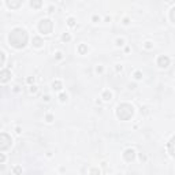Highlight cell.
<instances>
[{"mask_svg":"<svg viewBox=\"0 0 175 175\" xmlns=\"http://www.w3.org/2000/svg\"><path fill=\"white\" fill-rule=\"evenodd\" d=\"M168 152H170V155L172 157H175V135L168 142Z\"/></svg>","mask_w":175,"mask_h":175,"instance_id":"9","label":"cell"},{"mask_svg":"<svg viewBox=\"0 0 175 175\" xmlns=\"http://www.w3.org/2000/svg\"><path fill=\"white\" fill-rule=\"evenodd\" d=\"M36 92H37V86L32 85L30 86V93H36Z\"/></svg>","mask_w":175,"mask_h":175,"instance_id":"22","label":"cell"},{"mask_svg":"<svg viewBox=\"0 0 175 175\" xmlns=\"http://www.w3.org/2000/svg\"><path fill=\"white\" fill-rule=\"evenodd\" d=\"M140 159H141V160H146V156L141 153V155H140Z\"/></svg>","mask_w":175,"mask_h":175,"instance_id":"28","label":"cell"},{"mask_svg":"<svg viewBox=\"0 0 175 175\" xmlns=\"http://www.w3.org/2000/svg\"><path fill=\"white\" fill-rule=\"evenodd\" d=\"M30 6H32L34 10H38V8H41V6H42V0H30Z\"/></svg>","mask_w":175,"mask_h":175,"instance_id":"11","label":"cell"},{"mask_svg":"<svg viewBox=\"0 0 175 175\" xmlns=\"http://www.w3.org/2000/svg\"><path fill=\"white\" fill-rule=\"evenodd\" d=\"M123 159L126 161H133L135 159V152H134V149H126L125 151V153H123Z\"/></svg>","mask_w":175,"mask_h":175,"instance_id":"6","label":"cell"},{"mask_svg":"<svg viewBox=\"0 0 175 175\" xmlns=\"http://www.w3.org/2000/svg\"><path fill=\"white\" fill-rule=\"evenodd\" d=\"M123 44H125V40H123V38H118V40H116V45H118V47H122Z\"/></svg>","mask_w":175,"mask_h":175,"instance_id":"21","label":"cell"},{"mask_svg":"<svg viewBox=\"0 0 175 175\" xmlns=\"http://www.w3.org/2000/svg\"><path fill=\"white\" fill-rule=\"evenodd\" d=\"M101 97H103V100L108 101V100H111V99H112V93L109 92V90H104L103 94H101Z\"/></svg>","mask_w":175,"mask_h":175,"instance_id":"14","label":"cell"},{"mask_svg":"<svg viewBox=\"0 0 175 175\" xmlns=\"http://www.w3.org/2000/svg\"><path fill=\"white\" fill-rule=\"evenodd\" d=\"M152 47H153V45H152V42H151V41H146V42H145V48L146 49H151Z\"/></svg>","mask_w":175,"mask_h":175,"instance_id":"23","label":"cell"},{"mask_svg":"<svg viewBox=\"0 0 175 175\" xmlns=\"http://www.w3.org/2000/svg\"><path fill=\"white\" fill-rule=\"evenodd\" d=\"M8 41H10V45L17 49L25 48V45L29 41L27 32L25 29H22V27H15V29L11 30V33L8 36Z\"/></svg>","mask_w":175,"mask_h":175,"instance_id":"1","label":"cell"},{"mask_svg":"<svg viewBox=\"0 0 175 175\" xmlns=\"http://www.w3.org/2000/svg\"><path fill=\"white\" fill-rule=\"evenodd\" d=\"M70 40H71V36L68 33H63V34H62V41H64V42H68Z\"/></svg>","mask_w":175,"mask_h":175,"instance_id":"15","label":"cell"},{"mask_svg":"<svg viewBox=\"0 0 175 175\" xmlns=\"http://www.w3.org/2000/svg\"><path fill=\"white\" fill-rule=\"evenodd\" d=\"M11 142H12V140L7 133H1L0 134V151L4 152L6 149H8L11 146Z\"/></svg>","mask_w":175,"mask_h":175,"instance_id":"4","label":"cell"},{"mask_svg":"<svg viewBox=\"0 0 175 175\" xmlns=\"http://www.w3.org/2000/svg\"><path fill=\"white\" fill-rule=\"evenodd\" d=\"M86 52H88V45L86 44H79V47H78V53L79 55H85Z\"/></svg>","mask_w":175,"mask_h":175,"instance_id":"13","label":"cell"},{"mask_svg":"<svg viewBox=\"0 0 175 175\" xmlns=\"http://www.w3.org/2000/svg\"><path fill=\"white\" fill-rule=\"evenodd\" d=\"M90 174H100L99 170H90Z\"/></svg>","mask_w":175,"mask_h":175,"instance_id":"27","label":"cell"},{"mask_svg":"<svg viewBox=\"0 0 175 175\" xmlns=\"http://www.w3.org/2000/svg\"><path fill=\"white\" fill-rule=\"evenodd\" d=\"M10 78H11V71L7 70V68H3L1 73H0V82H1V84H6Z\"/></svg>","mask_w":175,"mask_h":175,"instance_id":"7","label":"cell"},{"mask_svg":"<svg viewBox=\"0 0 175 175\" xmlns=\"http://www.w3.org/2000/svg\"><path fill=\"white\" fill-rule=\"evenodd\" d=\"M52 29H53V23H52V21L48 18L41 19L40 23H38V30H40V33H42V34H51L52 33Z\"/></svg>","mask_w":175,"mask_h":175,"instance_id":"3","label":"cell"},{"mask_svg":"<svg viewBox=\"0 0 175 175\" xmlns=\"http://www.w3.org/2000/svg\"><path fill=\"white\" fill-rule=\"evenodd\" d=\"M75 23H77V22H75V19L73 18V17H70V18L67 19V25H68L70 27H74V26H75Z\"/></svg>","mask_w":175,"mask_h":175,"instance_id":"16","label":"cell"},{"mask_svg":"<svg viewBox=\"0 0 175 175\" xmlns=\"http://www.w3.org/2000/svg\"><path fill=\"white\" fill-rule=\"evenodd\" d=\"M67 99H68V96L66 93H60V96H59V100L62 101V103H64V101H67Z\"/></svg>","mask_w":175,"mask_h":175,"instance_id":"17","label":"cell"},{"mask_svg":"<svg viewBox=\"0 0 175 175\" xmlns=\"http://www.w3.org/2000/svg\"><path fill=\"white\" fill-rule=\"evenodd\" d=\"M170 19H171L172 22L175 23V7L171 8V11H170Z\"/></svg>","mask_w":175,"mask_h":175,"instance_id":"18","label":"cell"},{"mask_svg":"<svg viewBox=\"0 0 175 175\" xmlns=\"http://www.w3.org/2000/svg\"><path fill=\"white\" fill-rule=\"evenodd\" d=\"M123 23H125V25H129V19H127V18H125V21H123Z\"/></svg>","mask_w":175,"mask_h":175,"instance_id":"31","label":"cell"},{"mask_svg":"<svg viewBox=\"0 0 175 175\" xmlns=\"http://www.w3.org/2000/svg\"><path fill=\"white\" fill-rule=\"evenodd\" d=\"M45 120H47V122H52V120H53V115H52V114H47V115H45Z\"/></svg>","mask_w":175,"mask_h":175,"instance_id":"19","label":"cell"},{"mask_svg":"<svg viewBox=\"0 0 175 175\" xmlns=\"http://www.w3.org/2000/svg\"><path fill=\"white\" fill-rule=\"evenodd\" d=\"M62 88H63V84H62V81L56 79V81L52 82V89L53 90H62Z\"/></svg>","mask_w":175,"mask_h":175,"instance_id":"12","label":"cell"},{"mask_svg":"<svg viewBox=\"0 0 175 175\" xmlns=\"http://www.w3.org/2000/svg\"><path fill=\"white\" fill-rule=\"evenodd\" d=\"M133 114H134V108L131 104H127V103L119 104L116 108V116L120 120H129L133 116Z\"/></svg>","mask_w":175,"mask_h":175,"instance_id":"2","label":"cell"},{"mask_svg":"<svg viewBox=\"0 0 175 175\" xmlns=\"http://www.w3.org/2000/svg\"><path fill=\"white\" fill-rule=\"evenodd\" d=\"M134 78L135 79H141L142 78V73H141V71H135V73H134Z\"/></svg>","mask_w":175,"mask_h":175,"instance_id":"20","label":"cell"},{"mask_svg":"<svg viewBox=\"0 0 175 175\" xmlns=\"http://www.w3.org/2000/svg\"><path fill=\"white\" fill-rule=\"evenodd\" d=\"M27 82H29V84H32V82H34V77H33V78H32V77H30V78H27Z\"/></svg>","mask_w":175,"mask_h":175,"instance_id":"30","label":"cell"},{"mask_svg":"<svg viewBox=\"0 0 175 175\" xmlns=\"http://www.w3.org/2000/svg\"><path fill=\"white\" fill-rule=\"evenodd\" d=\"M32 42H33V45L36 47V48H41L42 44H44V40H42L41 37H38V36H34L33 40H32Z\"/></svg>","mask_w":175,"mask_h":175,"instance_id":"10","label":"cell"},{"mask_svg":"<svg viewBox=\"0 0 175 175\" xmlns=\"http://www.w3.org/2000/svg\"><path fill=\"white\" fill-rule=\"evenodd\" d=\"M4 160H6V156H4L3 153H1V155H0V163L3 164V163H4Z\"/></svg>","mask_w":175,"mask_h":175,"instance_id":"26","label":"cell"},{"mask_svg":"<svg viewBox=\"0 0 175 175\" xmlns=\"http://www.w3.org/2000/svg\"><path fill=\"white\" fill-rule=\"evenodd\" d=\"M42 99H44L45 101H49V96H44V97H42Z\"/></svg>","mask_w":175,"mask_h":175,"instance_id":"34","label":"cell"},{"mask_svg":"<svg viewBox=\"0 0 175 175\" xmlns=\"http://www.w3.org/2000/svg\"><path fill=\"white\" fill-rule=\"evenodd\" d=\"M0 55H1V66H3V64H4V60H6V53L1 52Z\"/></svg>","mask_w":175,"mask_h":175,"instance_id":"25","label":"cell"},{"mask_svg":"<svg viewBox=\"0 0 175 175\" xmlns=\"http://www.w3.org/2000/svg\"><path fill=\"white\" fill-rule=\"evenodd\" d=\"M157 66L160 68H167L170 66V58L166 55H161L157 58Z\"/></svg>","mask_w":175,"mask_h":175,"instance_id":"5","label":"cell"},{"mask_svg":"<svg viewBox=\"0 0 175 175\" xmlns=\"http://www.w3.org/2000/svg\"><path fill=\"white\" fill-rule=\"evenodd\" d=\"M22 3H23V0H6V4H7L10 8H12V10L19 8L22 6Z\"/></svg>","mask_w":175,"mask_h":175,"instance_id":"8","label":"cell"},{"mask_svg":"<svg viewBox=\"0 0 175 175\" xmlns=\"http://www.w3.org/2000/svg\"><path fill=\"white\" fill-rule=\"evenodd\" d=\"M21 172H22V170H21L19 167H15L14 168V174H21Z\"/></svg>","mask_w":175,"mask_h":175,"instance_id":"24","label":"cell"},{"mask_svg":"<svg viewBox=\"0 0 175 175\" xmlns=\"http://www.w3.org/2000/svg\"><path fill=\"white\" fill-rule=\"evenodd\" d=\"M56 59H62V53H60V52L56 53Z\"/></svg>","mask_w":175,"mask_h":175,"instance_id":"29","label":"cell"},{"mask_svg":"<svg viewBox=\"0 0 175 175\" xmlns=\"http://www.w3.org/2000/svg\"><path fill=\"white\" fill-rule=\"evenodd\" d=\"M93 21H94V22H97V21H99V17H97V15H94V17H93Z\"/></svg>","mask_w":175,"mask_h":175,"instance_id":"32","label":"cell"},{"mask_svg":"<svg viewBox=\"0 0 175 175\" xmlns=\"http://www.w3.org/2000/svg\"><path fill=\"white\" fill-rule=\"evenodd\" d=\"M96 70H97V73H101V71H103V67H97Z\"/></svg>","mask_w":175,"mask_h":175,"instance_id":"33","label":"cell"}]
</instances>
